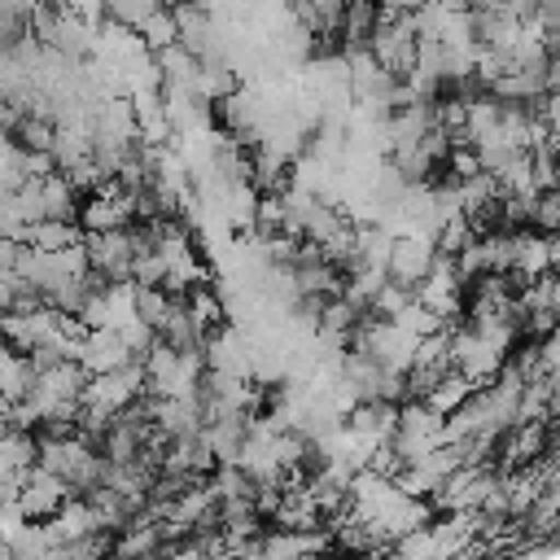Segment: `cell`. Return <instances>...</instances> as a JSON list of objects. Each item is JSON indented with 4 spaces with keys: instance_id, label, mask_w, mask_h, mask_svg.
<instances>
[{
    "instance_id": "4",
    "label": "cell",
    "mask_w": 560,
    "mask_h": 560,
    "mask_svg": "<svg viewBox=\"0 0 560 560\" xmlns=\"http://www.w3.org/2000/svg\"><path fill=\"white\" fill-rule=\"evenodd\" d=\"M74 359L88 368V376H105V372H118V368L136 363V354H131V346L122 341L118 328H88Z\"/></svg>"
},
{
    "instance_id": "6",
    "label": "cell",
    "mask_w": 560,
    "mask_h": 560,
    "mask_svg": "<svg viewBox=\"0 0 560 560\" xmlns=\"http://www.w3.org/2000/svg\"><path fill=\"white\" fill-rule=\"evenodd\" d=\"M472 389H477V385H472L464 372H455V368H451V372H442V381H438L420 402H424L429 411H438V416H451L455 407H464V402H468V394H472Z\"/></svg>"
},
{
    "instance_id": "3",
    "label": "cell",
    "mask_w": 560,
    "mask_h": 560,
    "mask_svg": "<svg viewBox=\"0 0 560 560\" xmlns=\"http://www.w3.org/2000/svg\"><path fill=\"white\" fill-rule=\"evenodd\" d=\"M70 494H74V490H70V481H66V477H57V472H48V468L31 464V468H26V477H22L18 503H22V512H26L31 521H48V516H57V508H61Z\"/></svg>"
},
{
    "instance_id": "1",
    "label": "cell",
    "mask_w": 560,
    "mask_h": 560,
    "mask_svg": "<svg viewBox=\"0 0 560 560\" xmlns=\"http://www.w3.org/2000/svg\"><path fill=\"white\" fill-rule=\"evenodd\" d=\"M446 446V416L429 411L424 402H402L398 411V429L389 438V451L398 464H416L420 455Z\"/></svg>"
},
{
    "instance_id": "5",
    "label": "cell",
    "mask_w": 560,
    "mask_h": 560,
    "mask_svg": "<svg viewBox=\"0 0 560 560\" xmlns=\"http://www.w3.org/2000/svg\"><path fill=\"white\" fill-rule=\"evenodd\" d=\"M22 241L52 254V249L79 245V241H83V228H79V219H35V223L22 228Z\"/></svg>"
},
{
    "instance_id": "2",
    "label": "cell",
    "mask_w": 560,
    "mask_h": 560,
    "mask_svg": "<svg viewBox=\"0 0 560 560\" xmlns=\"http://www.w3.org/2000/svg\"><path fill=\"white\" fill-rule=\"evenodd\" d=\"M438 258H442V249H438L433 236L398 232V236L389 241V254H385V280H394V284H402V289L416 293V289L429 280V271L438 267Z\"/></svg>"
},
{
    "instance_id": "7",
    "label": "cell",
    "mask_w": 560,
    "mask_h": 560,
    "mask_svg": "<svg viewBox=\"0 0 560 560\" xmlns=\"http://www.w3.org/2000/svg\"><path fill=\"white\" fill-rule=\"evenodd\" d=\"M158 4H162V9H175V4H184V0H158Z\"/></svg>"
}]
</instances>
